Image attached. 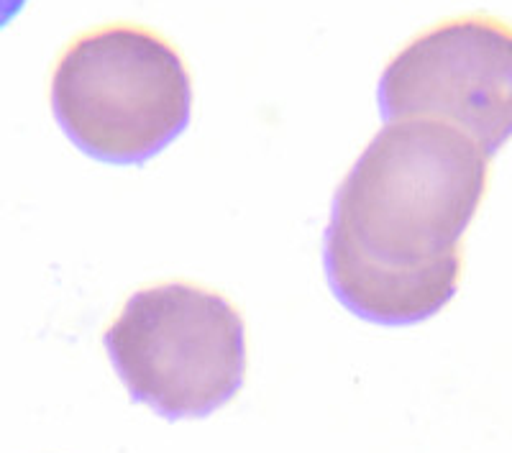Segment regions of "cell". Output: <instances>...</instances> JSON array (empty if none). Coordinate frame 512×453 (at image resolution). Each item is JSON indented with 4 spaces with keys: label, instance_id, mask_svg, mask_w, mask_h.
<instances>
[{
    "label": "cell",
    "instance_id": "1",
    "mask_svg": "<svg viewBox=\"0 0 512 453\" xmlns=\"http://www.w3.org/2000/svg\"><path fill=\"white\" fill-rule=\"evenodd\" d=\"M489 162L459 128L387 121L333 203L326 274L338 300L379 326H413L446 308L464 277V233L487 195Z\"/></svg>",
    "mask_w": 512,
    "mask_h": 453
},
{
    "label": "cell",
    "instance_id": "2",
    "mask_svg": "<svg viewBox=\"0 0 512 453\" xmlns=\"http://www.w3.org/2000/svg\"><path fill=\"white\" fill-rule=\"evenodd\" d=\"M67 139L93 159L139 164L190 123L192 75L167 36L141 24H103L64 47L49 82Z\"/></svg>",
    "mask_w": 512,
    "mask_h": 453
},
{
    "label": "cell",
    "instance_id": "3",
    "mask_svg": "<svg viewBox=\"0 0 512 453\" xmlns=\"http://www.w3.org/2000/svg\"><path fill=\"white\" fill-rule=\"evenodd\" d=\"M105 349L131 397L169 420L216 413L244 384V320L195 282L134 292L105 331Z\"/></svg>",
    "mask_w": 512,
    "mask_h": 453
},
{
    "label": "cell",
    "instance_id": "4",
    "mask_svg": "<svg viewBox=\"0 0 512 453\" xmlns=\"http://www.w3.org/2000/svg\"><path fill=\"white\" fill-rule=\"evenodd\" d=\"M510 70V26L492 13H464L425 29L390 59L379 105L387 121H441L495 154L512 126Z\"/></svg>",
    "mask_w": 512,
    "mask_h": 453
},
{
    "label": "cell",
    "instance_id": "5",
    "mask_svg": "<svg viewBox=\"0 0 512 453\" xmlns=\"http://www.w3.org/2000/svg\"><path fill=\"white\" fill-rule=\"evenodd\" d=\"M29 0H0V31L13 24V18L24 11Z\"/></svg>",
    "mask_w": 512,
    "mask_h": 453
}]
</instances>
